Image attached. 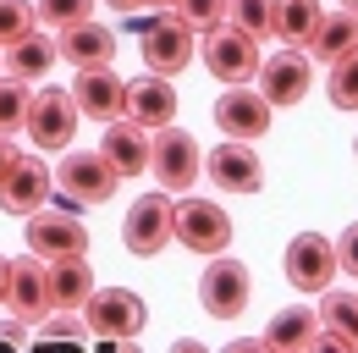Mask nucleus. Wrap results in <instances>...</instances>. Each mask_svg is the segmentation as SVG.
<instances>
[{
    "instance_id": "obj_10",
    "label": "nucleus",
    "mask_w": 358,
    "mask_h": 353,
    "mask_svg": "<svg viewBox=\"0 0 358 353\" xmlns=\"http://www.w3.org/2000/svg\"><path fill=\"white\" fill-rule=\"evenodd\" d=\"M204 172H210V182H215L221 193H259V188H265V160H259V149H254L248 138L215 144V149L204 155Z\"/></svg>"
},
{
    "instance_id": "obj_34",
    "label": "nucleus",
    "mask_w": 358,
    "mask_h": 353,
    "mask_svg": "<svg viewBox=\"0 0 358 353\" xmlns=\"http://www.w3.org/2000/svg\"><path fill=\"white\" fill-rule=\"evenodd\" d=\"M265 348H270L265 337H243V342H231V353H265Z\"/></svg>"
},
{
    "instance_id": "obj_27",
    "label": "nucleus",
    "mask_w": 358,
    "mask_h": 353,
    "mask_svg": "<svg viewBox=\"0 0 358 353\" xmlns=\"http://www.w3.org/2000/svg\"><path fill=\"white\" fill-rule=\"evenodd\" d=\"M226 22L243 28L248 39H265L275 22V0H226Z\"/></svg>"
},
{
    "instance_id": "obj_4",
    "label": "nucleus",
    "mask_w": 358,
    "mask_h": 353,
    "mask_svg": "<svg viewBox=\"0 0 358 353\" xmlns=\"http://www.w3.org/2000/svg\"><path fill=\"white\" fill-rule=\"evenodd\" d=\"M199 55H204V67H210L221 83H254V78H259V39H248V34L231 28V22L204 28Z\"/></svg>"
},
{
    "instance_id": "obj_25",
    "label": "nucleus",
    "mask_w": 358,
    "mask_h": 353,
    "mask_svg": "<svg viewBox=\"0 0 358 353\" xmlns=\"http://www.w3.org/2000/svg\"><path fill=\"white\" fill-rule=\"evenodd\" d=\"M320 0H275V22H270V34L281 44H292V50H303L314 39V28H320Z\"/></svg>"
},
{
    "instance_id": "obj_40",
    "label": "nucleus",
    "mask_w": 358,
    "mask_h": 353,
    "mask_svg": "<svg viewBox=\"0 0 358 353\" xmlns=\"http://www.w3.org/2000/svg\"><path fill=\"white\" fill-rule=\"evenodd\" d=\"M143 6H166V11H171V6H177V0H143Z\"/></svg>"
},
{
    "instance_id": "obj_21",
    "label": "nucleus",
    "mask_w": 358,
    "mask_h": 353,
    "mask_svg": "<svg viewBox=\"0 0 358 353\" xmlns=\"http://www.w3.org/2000/svg\"><path fill=\"white\" fill-rule=\"evenodd\" d=\"M55 61H61V44L50 39V34H39V28H28L22 39L6 44V72L22 78V83H45Z\"/></svg>"
},
{
    "instance_id": "obj_16",
    "label": "nucleus",
    "mask_w": 358,
    "mask_h": 353,
    "mask_svg": "<svg viewBox=\"0 0 358 353\" xmlns=\"http://www.w3.org/2000/svg\"><path fill=\"white\" fill-rule=\"evenodd\" d=\"M72 99H78V116H89V122H116V116H127V83H122L110 67H78Z\"/></svg>"
},
{
    "instance_id": "obj_29",
    "label": "nucleus",
    "mask_w": 358,
    "mask_h": 353,
    "mask_svg": "<svg viewBox=\"0 0 358 353\" xmlns=\"http://www.w3.org/2000/svg\"><path fill=\"white\" fill-rule=\"evenodd\" d=\"M331 105L336 111H358V44L348 50V55H336L331 61Z\"/></svg>"
},
{
    "instance_id": "obj_15",
    "label": "nucleus",
    "mask_w": 358,
    "mask_h": 353,
    "mask_svg": "<svg viewBox=\"0 0 358 353\" xmlns=\"http://www.w3.org/2000/svg\"><path fill=\"white\" fill-rule=\"evenodd\" d=\"M215 127L226 138H248V144L265 138L270 132V99L248 83H226V94L215 99Z\"/></svg>"
},
{
    "instance_id": "obj_9",
    "label": "nucleus",
    "mask_w": 358,
    "mask_h": 353,
    "mask_svg": "<svg viewBox=\"0 0 358 353\" xmlns=\"http://www.w3.org/2000/svg\"><path fill=\"white\" fill-rule=\"evenodd\" d=\"M287 282L298 287V293H325L331 282H336V237H325V232H298L292 243H287Z\"/></svg>"
},
{
    "instance_id": "obj_26",
    "label": "nucleus",
    "mask_w": 358,
    "mask_h": 353,
    "mask_svg": "<svg viewBox=\"0 0 358 353\" xmlns=\"http://www.w3.org/2000/svg\"><path fill=\"white\" fill-rule=\"evenodd\" d=\"M320 326H325L348 353H358V293L325 287V293H320Z\"/></svg>"
},
{
    "instance_id": "obj_33",
    "label": "nucleus",
    "mask_w": 358,
    "mask_h": 353,
    "mask_svg": "<svg viewBox=\"0 0 358 353\" xmlns=\"http://www.w3.org/2000/svg\"><path fill=\"white\" fill-rule=\"evenodd\" d=\"M336 270H348V276L358 282V221L342 226V237H336Z\"/></svg>"
},
{
    "instance_id": "obj_41",
    "label": "nucleus",
    "mask_w": 358,
    "mask_h": 353,
    "mask_svg": "<svg viewBox=\"0 0 358 353\" xmlns=\"http://www.w3.org/2000/svg\"><path fill=\"white\" fill-rule=\"evenodd\" d=\"M353 160H358V138H353Z\"/></svg>"
},
{
    "instance_id": "obj_20",
    "label": "nucleus",
    "mask_w": 358,
    "mask_h": 353,
    "mask_svg": "<svg viewBox=\"0 0 358 353\" xmlns=\"http://www.w3.org/2000/svg\"><path fill=\"white\" fill-rule=\"evenodd\" d=\"M61 61H72V67H110L116 61V34L105 28V22H72V28H61Z\"/></svg>"
},
{
    "instance_id": "obj_31",
    "label": "nucleus",
    "mask_w": 358,
    "mask_h": 353,
    "mask_svg": "<svg viewBox=\"0 0 358 353\" xmlns=\"http://www.w3.org/2000/svg\"><path fill=\"white\" fill-rule=\"evenodd\" d=\"M34 22H39V11H34L28 0H0V50H6L11 39H22Z\"/></svg>"
},
{
    "instance_id": "obj_39",
    "label": "nucleus",
    "mask_w": 358,
    "mask_h": 353,
    "mask_svg": "<svg viewBox=\"0 0 358 353\" xmlns=\"http://www.w3.org/2000/svg\"><path fill=\"white\" fill-rule=\"evenodd\" d=\"M336 6H342V11H353V17H358V0H336Z\"/></svg>"
},
{
    "instance_id": "obj_37",
    "label": "nucleus",
    "mask_w": 358,
    "mask_h": 353,
    "mask_svg": "<svg viewBox=\"0 0 358 353\" xmlns=\"http://www.w3.org/2000/svg\"><path fill=\"white\" fill-rule=\"evenodd\" d=\"M17 160V149H11V138H0V176H6V166Z\"/></svg>"
},
{
    "instance_id": "obj_36",
    "label": "nucleus",
    "mask_w": 358,
    "mask_h": 353,
    "mask_svg": "<svg viewBox=\"0 0 358 353\" xmlns=\"http://www.w3.org/2000/svg\"><path fill=\"white\" fill-rule=\"evenodd\" d=\"M99 6H110V11H122V17H133V11L143 6V0H99Z\"/></svg>"
},
{
    "instance_id": "obj_30",
    "label": "nucleus",
    "mask_w": 358,
    "mask_h": 353,
    "mask_svg": "<svg viewBox=\"0 0 358 353\" xmlns=\"http://www.w3.org/2000/svg\"><path fill=\"white\" fill-rule=\"evenodd\" d=\"M34 11H39V22H45V28L61 34V28H72V22H89L94 0H39Z\"/></svg>"
},
{
    "instance_id": "obj_17",
    "label": "nucleus",
    "mask_w": 358,
    "mask_h": 353,
    "mask_svg": "<svg viewBox=\"0 0 358 353\" xmlns=\"http://www.w3.org/2000/svg\"><path fill=\"white\" fill-rule=\"evenodd\" d=\"M149 149H155V132L138 127L133 116H116V122H105L99 155L116 166V176H122V182H127V176H143V172H149Z\"/></svg>"
},
{
    "instance_id": "obj_1",
    "label": "nucleus",
    "mask_w": 358,
    "mask_h": 353,
    "mask_svg": "<svg viewBox=\"0 0 358 353\" xmlns=\"http://www.w3.org/2000/svg\"><path fill=\"white\" fill-rule=\"evenodd\" d=\"M83 320H89V337H99V342H133L149 309L133 287H94L83 298Z\"/></svg>"
},
{
    "instance_id": "obj_32",
    "label": "nucleus",
    "mask_w": 358,
    "mask_h": 353,
    "mask_svg": "<svg viewBox=\"0 0 358 353\" xmlns=\"http://www.w3.org/2000/svg\"><path fill=\"white\" fill-rule=\"evenodd\" d=\"M182 22L193 28V34H204V28H215V22H226V0H177L171 6Z\"/></svg>"
},
{
    "instance_id": "obj_7",
    "label": "nucleus",
    "mask_w": 358,
    "mask_h": 353,
    "mask_svg": "<svg viewBox=\"0 0 358 353\" xmlns=\"http://www.w3.org/2000/svg\"><path fill=\"white\" fill-rule=\"evenodd\" d=\"M171 221H177V205H171V193H166V188L133 199V210H127V221H122V243H127V254L155 260V254L171 243Z\"/></svg>"
},
{
    "instance_id": "obj_8",
    "label": "nucleus",
    "mask_w": 358,
    "mask_h": 353,
    "mask_svg": "<svg viewBox=\"0 0 358 353\" xmlns=\"http://www.w3.org/2000/svg\"><path fill=\"white\" fill-rule=\"evenodd\" d=\"M171 237H177L182 249H193V254H226V243H231V216H226L215 199H182L177 205V221H171Z\"/></svg>"
},
{
    "instance_id": "obj_23",
    "label": "nucleus",
    "mask_w": 358,
    "mask_h": 353,
    "mask_svg": "<svg viewBox=\"0 0 358 353\" xmlns=\"http://www.w3.org/2000/svg\"><path fill=\"white\" fill-rule=\"evenodd\" d=\"M320 337V309H281L265 326V342L275 353H309Z\"/></svg>"
},
{
    "instance_id": "obj_24",
    "label": "nucleus",
    "mask_w": 358,
    "mask_h": 353,
    "mask_svg": "<svg viewBox=\"0 0 358 353\" xmlns=\"http://www.w3.org/2000/svg\"><path fill=\"white\" fill-rule=\"evenodd\" d=\"M353 44H358V17L336 6V11H325V17H320V28H314V39L303 44V50H309V61H325V67H331V61H336V55H348Z\"/></svg>"
},
{
    "instance_id": "obj_2",
    "label": "nucleus",
    "mask_w": 358,
    "mask_h": 353,
    "mask_svg": "<svg viewBox=\"0 0 358 353\" xmlns=\"http://www.w3.org/2000/svg\"><path fill=\"white\" fill-rule=\"evenodd\" d=\"M149 172L160 176L166 193H187L199 176H204V149L193 132H182L177 122L171 127H155V149H149Z\"/></svg>"
},
{
    "instance_id": "obj_42",
    "label": "nucleus",
    "mask_w": 358,
    "mask_h": 353,
    "mask_svg": "<svg viewBox=\"0 0 358 353\" xmlns=\"http://www.w3.org/2000/svg\"><path fill=\"white\" fill-rule=\"evenodd\" d=\"M0 67H6V50H0Z\"/></svg>"
},
{
    "instance_id": "obj_35",
    "label": "nucleus",
    "mask_w": 358,
    "mask_h": 353,
    "mask_svg": "<svg viewBox=\"0 0 358 353\" xmlns=\"http://www.w3.org/2000/svg\"><path fill=\"white\" fill-rule=\"evenodd\" d=\"M0 342H22V320H6L0 326Z\"/></svg>"
},
{
    "instance_id": "obj_18",
    "label": "nucleus",
    "mask_w": 358,
    "mask_h": 353,
    "mask_svg": "<svg viewBox=\"0 0 358 353\" xmlns=\"http://www.w3.org/2000/svg\"><path fill=\"white\" fill-rule=\"evenodd\" d=\"M6 309H11L17 320H45V309H50V260H39L34 249H28L22 260H11Z\"/></svg>"
},
{
    "instance_id": "obj_5",
    "label": "nucleus",
    "mask_w": 358,
    "mask_h": 353,
    "mask_svg": "<svg viewBox=\"0 0 358 353\" xmlns=\"http://www.w3.org/2000/svg\"><path fill=\"white\" fill-rule=\"evenodd\" d=\"M22 132L34 138V149L50 155V149H66L72 144V132H78V99H72V88H39L34 99H28V122Z\"/></svg>"
},
{
    "instance_id": "obj_38",
    "label": "nucleus",
    "mask_w": 358,
    "mask_h": 353,
    "mask_svg": "<svg viewBox=\"0 0 358 353\" xmlns=\"http://www.w3.org/2000/svg\"><path fill=\"white\" fill-rule=\"evenodd\" d=\"M6 287H11V260H0V304H6Z\"/></svg>"
},
{
    "instance_id": "obj_6",
    "label": "nucleus",
    "mask_w": 358,
    "mask_h": 353,
    "mask_svg": "<svg viewBox=\"0 0 358 353\" xmlns=\"http://www.w3.org/2000/svg\"><path fill=\"white\" fill-rule=\"evenodd\" d=\"M116 166L99 149H66V160L55 166V188L66 193V205H105L116 193Z\"/></svg>"
},
{
    "instance_id": "obj_11",
    "label": "nucleus",
    "mask_w": 358,
    "mask_h": 353,
    "mask_svg": "<svg viewBox=\"0 0 358 353\" xmlns=\"http://www.w3.org/2000/svg\"><path fill=\"white\" fill-rule=\"evenodd\" d=\"M28 249L39 254V260H66V254H89V226L72 216V210H34L28 216Z\"/></svg>"
},
{
    "instance_id": "obj_3",
    "label": "nucleus",
    "mask_w": 358,
    "mask_h": 353,
    "mask_svg": "<svg viewBox=\"0 0 358 353\" xmlns=\"http://www.w3.org/2000/svg\"><path fill=\"white\" fill-rule=\"evenodd\" d=\"M254 298V276H248V265L231 260V254H210L204 265V276H199V304L210 320H237L243 309Z\"/></svg>"
},
{
    "instance_id": "obj_12",
    "label": "nucleus",
    "mask_w": 358,
    "mask_h": 353,
    "mask_svg": "<svg viewBox=\"0 0 358 353\" xmlns=\"http://www.w3.org/2000/svg\"><path fill=\"white\" fill-rule=\"evenodd\" d=\"M193 55H199V34L182 22L177 11L143 28V67H149V72H160V78H177V72L193 61Z\"/></svg>"
},
{
    "instance_id": "obj_19",
    "label": "nucleus",
    "mask_w": 358,
    "mask_h": 353,
    "mask_svg": "<svg viewBox=\"0 0 358 353\" xmlns=\"http://www.w3.org/2000/svg\"><path fill=\"white\" fill-rule=\"evenodd\" d=\"M127 116L149 132L171 127V122H177V88H171V78H160V72L133 78V83H127Z\"/></svg>"
},
{
    "instance_id": "obj_13",
    "label": "nucleus",
    "mask_w": 358,
    "mask_h": 353,
    "mask_svg": "<svg viewBox=\"0 0 358 353\" xmlns=\"http://www.w3.org/2000/svg\"><path fill=\"white\" fill-rule=\"evenodd\" d=\"M309 83H314V61L303 55V50H292V44L259 61V94L270 99V111L298 105V99L309 94Z\"/></svg>"
},
{
    "instance_id": "obj_28",
    "label": "nucleus",
    "mask_w": 358,
    "mask_h": 353,
    "mask_svg": "<svg viewBox=\"0 0 358 353\" xmlns=\"http://www.w3.org/2000/svg\"><path fill=\"white\" fill-rule=\"evenodd\" d=\"M28 83L22 78H0V138H11V132H22V122H28Z\"/></svg>"
},
{
    "instance_id": "obj_14",
    "label": "nucleus",
    "mask_w": 358,
    "mask_h": 353,
    "mask_svg": "<svg viewBox=\"0 0 358 353\" xmlns=\"http://www.w3.org/2000/svg\"><path fill=\"white\" fill-rule=\"evenodd\" d=\"M50 182H55V172H45V155H17L0 176V210L6 216H34L50 199Z\"/></svg>"
},
{
    "instance_id": "obj_22",
    "label": "nucleus",
    "mask_w": 358,
    "mask_h": 353,
    "mask_svg": "<svg viewBox=\"0 0 358 353\" xmlns=\"http://www.w3.org/2000/svg\"><path fill=\"white\" fill-rule=\"evenodd\" d=\"M89 293H94V265H89V254L50 260V309H83Z\"/></svg>"
}]
</instances>
